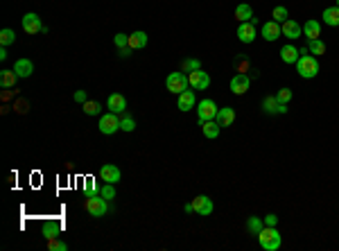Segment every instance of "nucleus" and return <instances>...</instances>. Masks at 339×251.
I'll return each instance as SVG.
<instances>
[{"label":"nucleus","instance_id":"obj_7","mask_svg":"<svg viewBox=\"0 0 339 251\" xmlns=\"http://www.w3.org/2000/svg\"><path fill=\"white\" fill-rule=\"evenodd\" d=\"M98 177H100V181H104V184H113V185H116L118 181L122 179V172H120V167H118V166H113V163H106V166L100 167Z\"/></svg>","mask_w":339,"mask_h":251},{"label":"nucleus","instance_id":"obj_24","mask_svg":"<svg viewBox=\"0 0 339 251\" xmlns=\"http://www.w3.org/2000/svg\"><path fill=\"white\" fill-rule=\"evenodd\" d=\"M16 82H18L16 70H2V73H0V86H2V88H14Z\"/></svg>","mask_w":339,"mask_h":251},{"label":"nucleus","instance_id":"obj_9","mask_svg":"<svg viewBox=\"0 0 339 251\" xmlns=\"http://www.w3.org/2000/svg\"><path fill=\"white\" fill-rule=\"evenodd\" d=\"M192 211L197 215H202V218H208L213 215V199L206 197V195H199V197L192 199Z\"/></svg>","mask_w":339,"mask_h":251},{"label":"nucleus","instance_id":"obj_3","mask_svg":"<svg viewBox=\"0 0 339 251\" xmlns=\"http://www.w3.org/2000/svg\"><path fill=\"white\" fill-rule=\"evenodd\" d=\"M84 208H86V213H88L91 218H104L106 213H109V204H106V199L102 197V195L86 197Z\"/></svg>","mask_w":339,"mask_h":251},{"label":"nucleus","instance_id":"obj_25","mask_svg":"<svg viewBox=\"0 0 339 251\" xmlns=\"http://www.w3.org/2000/svg\"><path fill=\"white\" fill-rule=\"evenodd\" d=\"M235 18L240 20V23H249V20L254 18V9H251L249 5H244V2H242V5L235 7Z\"/></svg>","mask_w":339,"mask_h":251},{"label":"nucleus","instance_id":"obj_22","mask_svg":"<svg viewBox=\"0 0 339 251\" xmlns=\"http://www.w3.org/2000/svg\"><path fill=\"white\" fill-rule=\"evenodd\" d=\"M202 132L206 138H217L220 136V132H222V127L217 125V120H208V122H202Z\"/></svg>","mask_w":339,"mask_h":251},{"label":"nucleus","instance_id":"obj_13","mask_svg":"<svg viewBox=\"0 0 339 251\" xmlns=\"http://www.w3.org/2000/svg\"><path fill=\"white\" fill-rule=\"evenodd\" d=\"M255 36H258V32H255V25L251 20L249 23H240V27H237V39L242 43H254Z\"/></svg>","mask_w":339,"mask_h":251},{"label":"nucleus","instance_id":"obj_26","mask_svg":"<svg viewBox=\"0 0 339 251\" xmlns=\"http://www.w3.org/2000/svg\"><path fill=\"white\" fill-rule=\"evenodd\" d=\"M278 98L276 95H267V98L262 100V111L265 113H278Z\"/></svg>","mask_w":339,"mask_h":251},{"label":"nucleus","instance_id":"obj_5","mask_svg":"<svg viewBox=\"0 0 339 251\" xmlns=\"http://www.w3.org/2000/svg\"><path fill=\"white\" fill-rule=\"evenodd\" d=\"M217 104L213 102V100H202L199 104H197V118H199V122H208V120H215L217 116Z\"/></svg>","mask_w":339,"mask_h":251},{"label":"nucleus","instance_id":"obj_10","mask_svg":"<svg viewBox=\"0 0 339 251\" xmlns=\"http://www.w3.org/2000/svg\"><path fill=\"white\" fill-rule=\"evenodd\" d=\"M281 34L283 36H287V39H301L303 36V27L296 23V20H292V18H287L285 23H281Z\"/></svg>","mask_w":339,"mask_h":251},{"label":"nucleus","instance_id":"obj_44","mask_svg":"<svg viewBox=\"0 0 339 251\" xmlns=\"http://www.w3.org/2000/svg\"><path fill=\"white\" fill-rule=\"evenodd\" d=\"M0 59H2V61L7 59V48H2V50H0Z\"/></svg>","mask_w":339,"mask_h":251},{"label":"nucleus","instance_id":"obj_38","mask_svg":"<svg viewBox=\"0 0 339 251\" xmlns=\"http://www.w3.org/2000/svg\"><path fill=\"white\" fill-rule=\"evenodd\" d=\"M113 41H116L118 48H127V46H129V34L120 32V34H116V39H113Z\"/></svg>","mask_w":339,"mask_h":251},{"label":"nucleus","instance_id":"obj_36","mask_svg":"<svg viewBox=\"0 0 339 251\" xmlns=\"http://www.w3.org/2000/svg\"><path fill=\"white\" fill-rule=\"evenodd\" d=\"M48 249L50 251H68V245L61 242V240H57V238H52V240H48Z\"/></svg>","mask_w":339,"mask_h":251},{"label":"nucleus","instance_id":"obj_35","mask_svg":"<svg viewBox=\"0 0 339 251\" xmlns=\"http://www.w3.org/2000/svg\"><path fill=\"white\" fill-rule=\"evenodd\" d=\"M100 195L106 199V201H111L113 197H116V188H113V184H104L102 188H100Z\"/></svg>","mask_w":339,"mask_h":251},{"label":"nucleus","instance_id":"obj_33","mask_svg":"<svg viewBox=\"0 0 339 251\" xmlns=\"http://www.w3.org/2000/svg\"><path fill=\"white\" fill-rule=\"evenodd\" d=\"M199 68H202V61L199 59H183V64H181L183 73H192V70H199Z\"/></svg>","mask_w":339,"mask_h":251},{"label":"nucleus","instance_id":"obj_15","mask_svg":"<svg viewBox=\"0 0 339 251\" xmlns=\"http://www.w3.org/2000/svg\"><path fill=\"white\" fill-rule=\"evenodd\" d=\"M281 34V23H276V20H267L265 25H262V39L265 41H276Z\"/></svg>","mask_w":339,"mask_h":251},{"label":"nucleus","instance_id":"obj_40","mask_svg":"<svg viewBox=\"0 0 339 251\" xmlns=\"http://www.w3.org/2000/svg\"><path fill=\"white\" fill-rule=\"evenodd\" d=\"M265 219V226H276L278 224V215H274V213H269L267 218H262Z\"/></svg>","mask_w":339,"mask_h":251},{"label":"nucleus","instance_id":"obj_4","mask_svg":"<svg viewBox=\"0 0 339 251\" xmlns=\"http://www.w3.org/2000/svg\"><path fill=\"white\" fill-rule=\"evenodd\" d=\"M165 86H168V91L170 93H174V95H181L183 91H188V86H190V80H188V75L183 73H170L168 75V80H165Z\"/></svg>","mask_w":339,"mask_h":251},{"label":"nucleus","instance_id":"obj_27","mask_svg":"<svg viewBox=\"0 0 339 251\" xmlns=\"http://www.w3.org/2000/svg\"><path fill=\"white\" fill-rule=\"evenodd\" d=\"M307 50H310V54H314V57H321V54L326 52V43H323L321 39L307 41Z\"/></svg>","mask_w":339,"mask_h":251},{"label":"nucleus","instance_id":"obj_29","mask_svg":"<svg viewBox=\"0 0 339 251\" xmlns=\"http://www.w3.org/2000/svg\"><path fill=\"white\" fill-rule=\"evenodd\" d=\"M82 109H84L86 116H98V113L102 111V104L95 102V100H86L84 104H82Z\"/></svg>","mask_w":339,"mask_h":251},{"label":"nucleus","instance_id":"obj_32","mask_svg":"<svg viewBox=\"0 0 339 251\" xmlns=\"http://www.w3.org/2000/svg\"><path fill=\"white\" fill-rule=\"evenodd\" d=\"M287 16H289V12H287V7H283V5L274 7V12H271V18H274L276 23H285Z\"/></svg>","mask_w":339,"mask_h":251},{"label":"nucleus","instance_id":"obj_21","mask_svg":"<svg viewBox=\"0 0 339 251\" xmlns=\"http://www.w3.org/2000/svg\"><path fill=\"white\" fill-rule=\"evenodd\" d=\"M323 23L326 25H330V27H339V7L335 5V7H328V9H323Z\"/></svg>","mask_w":339,"mask_h":251},{"label":"nucleus","instance_id":"obj_6","mask_svg":"<svg viewBox=\"0 0 339 251\" xmlns=\"http://www.w3.org/2000/svg\"><path fill=\"white\" fill-rule=\"evenodd\" d=\"M100 132L104 134V136H111V134H116L118 129H120V118H118V113L109 111L104 113L102 118H100Z\"/></svg>","mask_w":339,"mask_h":251},{"label":"nucleus","instance_id":"obj_8","mask_svg":"<svg viewBox=\"0 0 339 251\" xmlns=\"http://www.w3.org/2000/svg\"><path fill=\"white\" fill-rule=\"evenodd\" d=\"M188 80H190V86L195 88V91H206L210 86V75L206 73V70H192V73H188Z\"/></svg>","mask_w":339,"mask_h":251},{"label":"nucleus","instance_id":"obj_19","mask_svg":"<svg viewBox=\"0 0 339 251\" xmlns=\"http://www.w3.org/2000/svg\"><path fill=\"white\" fill-rule=\"evenodd\" d=\"M176 104L181 111H190V109H195V93L192 91H183L179 98H176Z\"/></svg>","mask_w":339,"mask_h":251},{"label":"nucleus","instance_id":"obj_34","mask_svg":"<svg viewBox=\"0 0 339 251\" xmlns=\"http://www.w3.org/2000/svg\"><path fill=\"white\" fill-rule=\"evenodd\" d=\"M120 129H122V132H134V129H136V120L131 118V116H127V113H122V120H120Z\"/></svg>","mask_w":339,"mask_h":251},{"label":"nucleus","instance_id":"obj_1","mask_svg":"<svg viewBox=\"0 0 339 251\" xmlns=\"http://www.w3.org/2000/svg\"><path fill=\"white\" fill-rule=\"evenodd\" d=\"M258 242H260V247L265 251H278L281 249V233H278V229L276 226H262V231L258 233Z\"/></svg>","mask_w":339,"mask_h":251},{"label":"nucleus","instance_id":"obj_18","mask_svg":"<svg viewBox=\"0 0 339 251\" xmlns=\"http://www.w3.org/2000/svg\"><path fill=\"white\" fill-rule=\"evenodd\" d=\"M303 36H307V41H314V39H319L321 36V25H319V20H314L310 18L303 25Z\"/></svg>","mask_w":339,"mask_h":251},{"label":"nucleus","instance_id":"obj_37","mask_svg":"<svg viewBox=\"0 0 339 251\" xmlns=\"http://www.w3.org/2000/svg\"><path fill=\"white\" fill-rule=\"evenodd\" d=\"M84 192H86V197H93V195H100V192L95 190V179H86V184H84Z\"/></svg>","mask_w":339,"mask_h":251},{"label":"nucleus","instance_id":"obj_23","mask_svg":"<svg viewBox=\"0 0 339 251\" xmlns=\"http://www.w3.org/2000/svg\"><path fill=\"white\" fill-rule=\"evenodd\" d=\"M145 46H147V34H145V32L129 34V48H131V50H143Z\"/></svg>","mask_w":339,"mask_h":251},{"label":"nucleus","instance_id":"obj_12","mask_svg":"<svg viewBox=\"0 0 339 251\" xmlns=\"http://www.w3.org/2000/svg\"><path fill=\"white\" fill-rule=\"evenodd\" d=\"M23 30H25L27 34H36V32H43V23H41V18L36 16V14H25L23 16Z\"/></svg>","mask_w":339,"mask_h":251},{"label":"nucleus","instance_id":"obj_42","mask_svg":"<svg viewBox=\"0 0 339 251\" xmlns=\"http://www.w3.org/2000/svg\"><path fill=\"white\" fill-rule=\"evenodd\" d=\"M131 52H134V50H131L129 46H127V48H118V54H120V57H129Z\"/></svg>","mask_w":339,"mask_h":251},{"label":"nucleus","instance_id":"obj_39","mask_svg":"<svg viewBox=\"0 0 339 251\" xmlns=\"http://www.w3.org/2000/svg\"><path fill=\"white\" fill-rule=\"evenodd\" d=\"M276 98H278V102H289V100H292V91H289V88H281V91L276 93Z\"/></svg>","mask_w":339,"mask_h":251},{"label":"nucleus","instance_id":"obj_17","mask_svg":"<svg viewBox=\"0 0 339 251\" xmlns=\"http://www.w3.org/2000/svg\"><path fill=\"white\" fill-rule=\"evenodd\" d=\"M299 57H301L299 48L292 46V43H287V46L281 48V59L285 61V64H296V61H299Z\"/></svg>","mask_w":339,"mask_h":251},{"label":"nucleus","instance_id":"obj_28","mask_svg":"<svg viewBox=\"0 0 339 251\" xmlns=\"http://www.w3.org/2000/svg\"><path fill=\"white\" fill-rule=\"evenodd\" d=\"M262 226H265V219L262 218H249L247 219V229H249V233H254V235H258V233L262 231Z\"/></svg>","mask_w":339,"mask_h":251},{"label":"nucleus","instance_id":"obj_2","mask_svg":"<svg viewBox=\"0 0 339 251\" xmlns=\"http://www.w3.org/2000/svg\"><path fill=\"white\" fill-rule=\"evenodd\" d=\"M296 73L303 77V80H312L319 75V59L314 54H301L299 61H296Z\"/></svg>","mask_w":339,"mask_h":251},{"label":"nucleus","instance_id":"obj_11","mask_svg":"<svg viewBox=\"0 0 339 251\" xmlns=\"http://www.w3.org/2000/svg\"><path fill=\"white\" fill-rule=\"evenodd\" d=\"M249 86H251L249 75H244V73L233 75V80H231V91H233L235 95H244V93L249 91Z\"/></svg>","mask_w":339,"mask_h":251},{"label":"nucleus","instance_id":"obj_16","mask_svg":"<svg viewBox=\"0 0 339 251\" xmlns=\"http://www.w3.org/2000/svg\"><path fill=\"white\" fill-rule=\"evenodd\" d=\"M215 120H217V125H220V127H231L235 122V111L231 109V106H224V109L217 111Z\"/></svg>","mask_w":339,"mask_h":251},{"label":"nucleus","instance_id":"obj_45","mask_svg":"<svg viewBox=\"0 0 339 251\" xmlns=\"http://www.w3.org/2000/svg\"><path fill=\"white\" fill-rule=\"evenodd\" d=\"M337 7H339V0H337Z\"/></svg>","mask_w":339,"mask_h":251},{"label":"nucleus","instance_id":"obj_43","mask_svg":"<svg viewBox=\"0 0 339 251\" xmlns=\"http://www.w3.org/2000/svg\"><path fill=\"white\" fill-rule=\"evenodd\" d=\"M183 211H186V213H195V211H192V201H190V204H186V206H183Z\"/></svg>","mask_w":339,"mask_h":251},{"label":"nucleus","instance_id":"obj_31","mask_svg":"<svg viewBox=\"0 0 339 251\" xmlns=\"http://www.w3.org/2000/svg\"><path fill=\"white\" fill-rule=\"evenodd\" d=\"M59 235V224H54V222H46L43 224V238L46 240H52Z\"/></svg>","mask_w":339,"mask_h":251},{"label":"nucleus","instance_id":"obj_20","mask_svg":"<svg viewBox=\"0 0 339 251\" xmlns=\"http://www.w3.org/2000/svg\"><path fill=\"white\" fill-rule=\"evenodd\" d=\"M14 70H16L18 77H30V75L34 73V64L30 59H18L14 64Z\"/></svg>","mask_w":339,"mask_h":251},{"label":"nucleus","instance_id":"obj_30","mask_svg":"<svg viewBox=\"0 0 339 251\" xmlns=\"http://www.w3.org/2000/svg\"><path fill=\"white\" fill-rule=\"evenodd\" d=\"M14 41H16V34H14V30H9V27H5L2 32H0V46L7 48V46H12Z\"/></svg>","mask_w":339,"mask_h":251},{"label":"nucleus","instance_id":"obj_41","mask_svg":"<svg viewBox=\"0 0 339 251\" xmlns=\"http://www.w3.org/2000/svg\"><path fill=\"white\" fill-rule=\"evenodd\" d=\"M86 100H88L86 98V91H75V102H82V104H84Z\"/></svg>","mask_w":339,"mask_h":251},{"label":"nucleus","instance_id":"obj_14","mask_svg":"<svg viewBox=\"0 0 339 251\" xmlns=\"http://www.w3.org/2000/svg\"><path fill=\"white\" fill-rule=\"evenodd\" d=\"M106 109L113 111V113H124V109H127V100H124L120 93H111L109 100H106Z\"/></svg>","mask_w":339,"mask_h":251}]
</instances>
